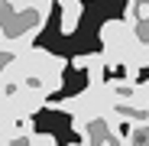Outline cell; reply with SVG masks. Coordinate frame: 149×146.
<instances>
[{
  "instance_id": "obj_1",
  "label": "cell",
  "mask_w": 149,
  "mask_h": 146,
  "mask_svg": "<svg viewBox=\"0 0 149 146\" xmlns=\"http://www.w3.org/2000/svg\"><path fill=\"white\" fill-rule=\"evenodd\" d=\"M58 7H62V23H58V33L62 36H71L74 29H78V23H81V0H58Z\"/></svg>"
},
{
  "instance_id": "obj_2",
  "label": "cell",
  "mask_w": 149,
  "mask_h": 146,
  "mask_svg": "<svg viewBox=\"0 0 149 146\" xmlns=\"http://www.w3.org/2000/svg\"><path fill=\"white\" fill-rule=\"evenodd\" d=\"M7 39H10V33H7V26L0 23V45H7Z\"/></svg>"
}]
</instances>
